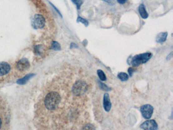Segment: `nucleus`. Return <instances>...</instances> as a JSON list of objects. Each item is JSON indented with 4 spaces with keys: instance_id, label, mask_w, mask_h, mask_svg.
<instances>
[{
    "instance_id": "obj_1",
    "label": "nucleus",
    "mask_w": 173,
    "mask_h": 130,
    "mask_svg": "<svg viewBox=\"0 0 173 130\" xmlns=\"http://www.w3.org/2000/svg\"><path fill=\"white\" fill-rule=\"evenodd\" d=\"M60 101V96L56 92H52L47 94L44 103L45 107L50 110H53L57 108Z\"/></svg>"
},
{
    "instance_id": "obj_2",
    "label": "nucleus",
    "mask_w": 173,
    "mask_h": 130,
    "mask_svg": "<svg viewBox=\"0 0 173 130\" xmlns=\"http://www.w3.org/2000/svg\"><path fill=\"white\" fill-rule=\"evenodd\" d=\"M152 56V54L151 52H146L136 55L131 59L129 64L132 65L134 67H138L140 65L147 63L151 58Z\"/></svg>"
},
{
    "instance_id": "obj_3",
    "label": "nucleus",
    "mask_w": 173,
    "mask_h": 130,
    "mask_svg": "<svg viewBox=\"0 0 173 130\" xmlns=\"http://www.w3.org/2000/svg\"><path fill=\"white\" fill-rule=\"evenodd\" d=\"M88 89V85L86 82L82 80L77 81L72 88V93L75 96H82Z\"/></svg>"
},
{
    "instance_id": "obj_4",
    "label": "nucleus",
    "mask_w": 173,
    "mask_h": 130,
    "mask_svg": "<svg viewBox=\"0 0 173 130\" xmlns=\"http://www.w3.org/2000/svg\"><path fill=\"white\" fill-rule=\"evenodd\" d=\"M32 26L35 29H42L45 26V19L42 15L36 14L32 19Z\"/></svg>"
},
{
    "instance_id": "obj_5",
    "label": "nucleus",
    "mask_w": 173,
    "mask_h": 130,
    "mask_svg": "<svg viewBox=\"0 0 173 130\" xmlns=\"http://www.w3.org/2000/svg\"><path fill=\"white\" fill-rule=\"evenodd\" d=\"M154 108L150 104H146L141 107L140 111L143 118L146 119H150L153 113Z\"/></svg>"
},
{
    "instance_id": "obj_6",
    "label": "nucleus",
    "mask_w": 173,
    "mask_h": 130,
    "mask_svg": "<svg viewBox=\"0 0 173 130\" xmlns=\"http://www.w3.org/2000/svg\"><path fill=\"white\" fill-rule=\"evenodd\" d=\"M140 128L144 130H157L158 125L154 120L151 119L144 122L141 125Z\"/></svg>"
},
{
    "instance_id": "obj_7",
    "label": "nucleus",
    "mask_w": 173,
    "mask_h": 130,
    "mask_svg": "<svg viewBox=\"0 0 173 130\" xmlns=\"http://www.w3.org/2000/svg\"><path fill=\"white\" fill-rule=\"evenodd\" d=\"M30 66V64L29 63V60L26 58H23L18 60L17 63V67L18 70L21 71H23L26 70L29 68Z\"/></svg>"
},
{
    "instance_id": "obj_8",
    "label": "nucleus",
    "mask_w": 173,
    "mask_h": 130,
    "mask_svg": "<svg viewBox=\"0 0 173 130\" xmlns=\"http://www.w3.org/2000/svg\"><path fill=\"white\" fill-rule=\"evenodd\" d=\"M11 69L10 65L5 62H0V76L5 75Z\"/></svg>"
},
{
    "instance_id": "obj_9",
    "label": "nucleus",
    "mask_w": 173,
    "mask_h": 130,
    "mask_svg": "<svg viewBox=\"0 0 173 130\" xmlns=\"http://www.w3.org/2000/svg\"><path fill=\"white\" fill-rule=\"evenodd\" d=\"M103 106L105 111L107 112H109L110 110L112 104L111 103L110 97L108 94L106 93L104 94L103 97Z\"/></svg>"
},
{
    "instance_id": "obj_10",
    "label": "nucleus",
    "mask_w": 173,
    "mask_h": 130,
    "mask_svg": "<svg viewBox=\"0 0 173 130\" xmlns=\"http://www.w3.org/2000/svg\"><path fill=\"white\" fill-rule=\"evenodd\" d=\"M168 37L167 32H161L159 33L156 37V41L159 43H162L166 41Z\"/></svg>"
},
{
    "instance_id": "obj_11",
    "label": "nucleus",
    "mask_w": 173,
    "mask_h": 130,
    "mask_svg": "<svg viewBox=\"0 0 173 130\" xmlns=\"http://www.w3.org/2000/svg\"><path fill=\"white\" fill-rule=\"evenodd\" d=\"M139 12L141 17L143 19H146L148 17V14L146 11L144 5L141 4L139 7Z\"/></svg>"
},
{
    "instance_id": "obj_12",
    "label": "nucleus",
    "mask_w": 173,
    "mask_h": 130,
    "mask_svg": "<svg viewBox=\"0 0 173 130\" xmlns=\"http://www.w3.org/2000/svg\"><path fill=\"white\" fill-rule=\"evenodd\" d=\"M34 75L35 74H32V73L26 75V76H25L23 78L18 80L17 81V83L18 84H26V82H27V81L30 79L31 78V77H33Z\"/></svg>"
},
{
    "instance_id": "obj_13",
    "label": "nucleus",
    "mask_w": 173,
    "mask_h": 130,
    "mask_svg": "<svg viewBox=\"0 0 173 130\" xmlns=\"http://www.w3.org/2000/svg\"><path fill=\"white\" fill-rule=\"evenodd\" d=\"M117 77L122 81H126L129 78L128 75L124 72L119 73L117 75Z\"/></svg>"
},
{
    "instance_id": "obj_14",
    "label": "nucleus",
    "mask_w": 173,
    "mask_h": 130,
    "mask_svg": "<svg viewBox=\"0 0 173 130\" xmlns=\"http://www.w3.org/2000/svg\"><path fill=\"white\" fill-rule=\"evenodd\" d=\"M97 73H98L99 77L101 80L103 81L106 80V76L104 72L102 70H98V71H97Z\"/></svg>"
},
{
    "instance_id": "obj_15",
    "label": "nucleus",
    "mask_w": 173,
    "mask_h": 130,
    "mask_svg": "<svg viewBox=\"0 0 173 130\" xmlns=\"http://www.w3.org/2000/svg\"><path fill=\"white\" fill-rule=\"evenodd\" d=\"M51 49L55 50V51H60L61 49V46L60 44L56 41H53L52 45L51 47Z\"/></svg>"
},
{
    "instance_id": "obj_16",
    "label": "nucleus",
    "mask_w": 173,
    "mask_h": 130,
    "mask_svg": "<svg viewBox=\"0 0 173 130\" xmlns=\"http://www.w3.org/2000/svg\"><path fill=\"white\" fill-rule=\"evenodd\" d=\"M99 85L102 90H105V91H110L111 90L110 88H109V86H107L106 84H105L101 81H99Z\"/></svg>"
},
{
    "instance_id": "obj_17",
    "label": "nucleus",
    "mask_w": 173,
    "mask_h": 130,
    "mask_svg": "<svg viewBox=\"0 0 173 130\" xmlns=\"http://www.w3.org/2000/svg\"><path fill=\"white\" fill-rule=\"evenodd\" d=\"M72 1L73 2L74 4H75V5L76 6L77 9L78 10L80 9L81 6H82L84 2L83 0H72Z\"/></svg>"
},
{
    "instance_id": "obj_18",
    "label": "nucleus",
    "mask_w": 173,
    "mask_h": 130,
    "mask_svg": "<svg viewBox=\"0 0 173 130\" xmlns=\"http://www.w3.org/2000/svg\"><path fill=\"white\" fill-rule=\"evenodd\" d=\"M82 130H95V128L94 125L90 123H88L83 126Z\"/></svg>"
},
{
    "instance_id": "obj_19",
    "label": "nucleus",
    "mask_w": 173,
    "mask_h": 130,
    "mask_svg": "<svg viewBox=\"0 0 173 130\" xmlns=\"http://www.w3.org/2000/svg\"><path fill=\"white\" fill-rule=\"evenodd\" d=\"M77 22H81V23L84 24L85 26H89V22H88L86 19L82 18V17H78V18H77Z\"/></svg>"
},
{
    "instance_id": "obj_20",
    "label": "nucleus",
    "mask_w": 173,
    "mask_h": 130,
    "mask_svg": "<svg viewBox=\"0 0 173 130\" xmlns=\"http://www.w3.org/2000/svg\"><path fill=\"white\" fill-rule=\"evenodd\" d=\"M103 1L106 2V3H108L109 5H114L115 3V0H103Z\"/></svg>"
},
{
    "instance_id": "obj_21",
    "label": "nucleus",
    "mask_w": 173,
    "mask_h": 130,
    "mask_svg": "<svg viewBox=\"0 0 173 130\" xmlns=\"http://www.w3.org/2000/svg\"><path fill=\"white\" fill-rule=\"evenodd\" d=\"M135 70H134V69L130 67L128 69V74L130 75V76H132L133 73L135 72Z\"/></svg>"
},
{
    "instance_id": "obj_22",
    "label": "nucleus",
    "mask_w": 173,
    "mask_h": 130,
    "mask_svg": "<svg viewBox=\"0 0 173 130\" xmlns=\"http://www.w3.org/2000/svg\"><path fill=\"white\" fill-rule=\"evenodd\" d=\"M117 1L120 4H124L127 2V0H117Z\"/></svg>"
},
{
    "instance_id": "obj_23",
    "label": "nucleus",
    "mask_w": 173,
    "mask_h": 130,
    "mask_svg": "<svg viewBox=\"0 0 173 130\" xmlns=\"http://www.w3.org/2000/svg\"><path fill=\"white\" fill-rule=\"evenodd\" d=\"M78 46L77 45V44H75V43H71V48H78Z\"/></svg>"
},
{
    "instance_id": "obj_24",
    "label": "nucleus",
    "mask_w": 173,
    "mask_h": 130,
    "mask_svg": "<svg viewBox=\"0 0 173 130\" xmlns=\"http://www.w3.org/2000/svg\"><path fill=\"white\" fill-rule=\"evenodd\" d=\"M172 56H173V52H171V54H169V55L167 56V58H166L167 60H170V59L172 58Z\"/></svg>"
},
{
    "instance_id": "obj_25",
    "label": "nucleus",
    "mask_w": 173,
    "mask_h": 130,
    "mask_svg": "<svg viewBox=\"0 0 173 130\" xmlns=\"http://www.w3.org/2000/svg\"><path fill=\"white\" fill-rule=\"evenodd\" d=\"M1 125H2V121L1 119L0 118V129H1Z\"/></svg>"
}]
</instances>
